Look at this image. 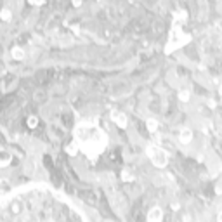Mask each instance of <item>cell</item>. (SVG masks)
<instances>
[{
    "label": "cell",
    "mask_w": 222,
    "mask_h": 222,
    "mask_svg": "<svg viewBox=\"0 0 222 222\" xmlns=\"http://www.w3.org/2000/svg\"><path fill=\"white\" fill-rule=\"evenodd\" d=\"M2 19H5V21H9L10 19V12L5 9V10H2Z\"/></svg>",
    "instance_id": "2e32d148"
},
{
    "label": "cell",
    "mask_w": 222,
    "mask_h": 222,
    "mask_svg": "<svg viewBox=\"0 0 222 222\" xmlns=\"http://www.w3.org/2000/svg\"><path fill=\"white\" fill-rule=\"evenodd\" d=\"M191 40V35L184 33V28L182 24H179L177 21L174 23V28L170 30V36H168V42H167V47H165V52L167 54H172L175 49H179L181 45L188 43Z\"/></svg>",
    "instance_id": "3957f363"
},
{
    "label": "cell",
    "mask_w": 222,
    "mask_h": 222,
    "mask_svg": "<svg viewBox=\"0 0 222 222\" xmlns=\"http://www.w3.org/2000/svg\"><path fill=\"white\" fill-rule=\"evenodd\" d=\"M111 122L115 125H118L120 129H125L127 123H129V118L123 111H111Z\"/></svg>",
    "instance_id": "5b68a950"
},
{
    "label": "cell",
    "mask_w": 222,
    "mask_h": 222,
    "mask_svg": "<svg viewBox=\"0 0 222 222\" xmlns=\"http://www.w3.org/2000/svg\"><path fill=\"white\" fill-rule=\"evenodd\" d=\"M36 123H38V118H36V116H28V125H30L31 129H35Z\"/></svg>",
    "instance_id": "9a60e30c"
},
{
    "label": "cell",
    "mask_w": 222,
    "mask_h": 222,
    "mask_svg": "<svg viewBox=\"0 0 222 222\" xmlns=\"http://www.w3.org/2000/svg\"><path fill=\"white\" fill-rule=\"evenodd\" d=\"M217 221H221V222H222V212L219 214V215H217Z\"/></svg>",
    "instance_id": "d6986e66"
},
{
    "label": "cell",
    "mask_w": 222,
    "mask_h": 222,
    "mask_svg": "<svg viewBox=\"0 0 222 222\" xmlns=\"http://www.w3.org/2000/svg\"><path fill=\"white\" fill-rule=\"evenodd\" d=\"M174 19L177 23H184L188 19V12L186 10H177V12H174Z\"/></svg>",
    "instance_id": "30bf717a"
},
{
    "label": "cell",
    "mask_w": 222,
    "mask_h": 222,
    "mask_svg": "<svg viewBox=\"0 0 222 222\" xmlns=\"http://www.w3.org/2000/svg\"><path fill=\"white\" fill-rule=\"evenodd\" d=\"M162 219H163V210H162V208L155 207V208H151V210L148 212V221H151V222H160Z\"/></svg>",
    "instance_id": "52a82bcc"
},
{
    "label": "cell",
    "mask_w": 222,
    "mask_h": 222,
    "mask_svg": "<svg viewBox=\"0 0 222 222\" xmlns=\"http://www.w3.org/2000/svg\"><path fill=\"white\" fill-rule=\"evenodd\" d=\"M219 94H221V96H222V85H221V87H219Z\"/></svg>",
    "instance_id": "ffe728a7"
},
{
    "label": "cell",
    "mask_w": 222,
    "mask_h": 222,
    "mask_svg": "<svg viewBox=\"0 0 222 222\" xmlns=\"http://www.w3.org/2000/svg\"><path fill=\"white\" fill-rule=\"evenodd\" d=\"M189 97H191V92H189V90H186V89L179 90V99H181L182 102H188V101H189Z\"/></svg>",
    "instance_id": "8fae6325"
},
{
    "label": "cell",
    "mask_w": 222,
    "mask_h": 222,
    "mask_svg": "<svg viewBox=\"0 0 222 222\" xmlns=\"http://www.w3.org/2000/svg\"><path fill=\"white\" fill-rule=\"evenodd\" d=\"M9 162H10V156L5 151H0V165H7Z\"/></svg>",
    "instance_id": "4fadbf2b"
},
{
    "label": "cell",
    "mask_w": 222,
    "mask_h": 222,
    "mask_svg": "<svg viewBox=\"0 0 222 222\" xmlns=\"http://www.w3.org/2000/svg\"><path fill=\"white\" fill-rule=\"evenodd\" d=\"M158 127H160V123H158V120H155V118H149V120L146 122V129H148L151 134L158 132Z\"/></svg>",
    "instance_id": "ba28073f"
},
{
    "label": "cell",
    "mask_w": 222,
    "mask_h": 222,
    "mask_svg": "<svg viewBox=\"0 0 222 222\" xmlns=\"http://www.w3.org/2000/svg\"><path fill=\"white\" fill-rule=\"evenodd\" d=\"M33 3H36V5H40V3H43V0H31Z\"/></svg>",
    "instance_id": "ac0fdd59"
},
{
    "label": "cell",
    "mask_w": 222,
    "mask_h": 222,
    "mask_svg": "<svg viewBox=\"0 0 222 222\" xmlns=\"http://www.w3.org/2000/svg\"><path fill=\"white\" fill-rule=\"evenodd\" d=\"M75 141L80 148V151L85 153V156L89 158H97L108 146V137L102 132L101 127H97L96 123H89V122H82L76 130H75Z\"/></svg>",
    "instance_id": "7a4b0ae2"
},
{
    "label": "cell",
    "mask_w": 222,
    "mask_h": 222,
    "mask_svg": "<svg viewBox=\"0 0 222 222\" xmlns=\"http://www.w3.org/2000/svg\"><path fill=\"white\" fill-rule=\"evenodd\" d=\"M146 153H148V156H149V160L153 162L155 167L163 168V167L168 165V155H167V151L162 149L160 146H156V144H149V146L146 148Z\"/></svg>",
    "instance_id": "277c9868"
},
{
    "label": "cell",
    "mask_w": 222,
    "mask_h": 222,
    "mask_svg": "<svg viewBox=\"0 0 222 222\" xmlns=\"http://www.w3.org/2000/svg\"><path fill=\"white\" fill-rule=\"evenodd\" d=\"M179 141H181V144H189V142L193 141V130H191L189 127L181 129V132H179Z\"/></svg>",
    "instance_id": "8992f818"
},
{
    "label": "cell",
    "mask_w": 222,
    "mask_h": 222,
    "mask_svg": "<svg viewBox=\"0 0 222 222\" xmlns=\"http://www.w3.org/2000/svg\"><path fill=\"white\" fill-rule=\"evenodd\" d=\"M66 151H68V155H69V156H75V155L80 151V148H78L76 141H73L71 144H68V146H66Z\"/></svg>",
    "instance_id": "9c48e42d"
},
{
    "label": "cell",
    "mask_w": 222,
    "mask_h": 222,
    "mask_svg": "<svg viewBox=\"0 0 222 222\" xmlns=\"http://www.w3.org/2000/svg\"><path fill=\"white\" fill-rule=\"evenodd\" d=\"M23 56H24V52H23L19 47L12 49V57H16V59H23Z\"/></svg>",
    "instance_id": "5bb4252c"
},
{
    "label": "cell",
    "mask_w": 222,
    "mask_h": 222,
    "mask_svg": "<svg viewBox=\"0 0 222 222\" xmlns=\"http://www.w3.org/2000/svg\"><path fill=\"white\" fill-rule=\"evenodd\" d=\"M2 214L0 219H19V215L30 208V212L24 214L23 221H68V219H83L82 214L75 210L71 203L57 196V193H52L45 188L40 189H24L19 191L0 205Z\"/></svg>",
    "instance_id": "6da1fadb"
},
{
    "label": "cell",
    "mask_w": 222,
    "mask_h": 222,
    "mask_svg": "<svg viewBox=\"0 0 222 222\" xmlns=\"http://www.w3.org/2000/svg\"><path fill=\"white\" fill-rule=\"evenodd\" d=\"M71 3H73L75 7H80V5H82V0H71Z\"/></svg>",
    "instance_id": "e0dca14e"
},
{
    "label": "cell",
    "mask_w": 222,
    "mask_h": 222,
    "mask_svg": "<svg viewBox=\"0 0 222 222\" xmlns=\"http://www.w3.org/2000/svg\"><path fill=\"white\" fill-rule=\"evenodd\" d=\"M122 179L127 181V182H130V181H134V174H132L129 168H123V170H122Z\"/></svg>",
    "instance_id": "7c38bea8"
}]
</instances>
